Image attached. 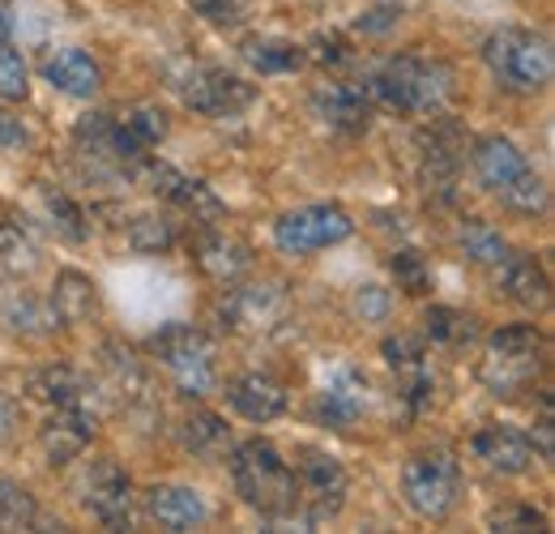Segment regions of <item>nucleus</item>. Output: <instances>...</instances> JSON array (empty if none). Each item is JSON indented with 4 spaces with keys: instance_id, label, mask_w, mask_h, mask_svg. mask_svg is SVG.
<instances>
[{
    "instance_id": "nucleus-1",
    "label": "nucleus",
    "mask_w": 555,
    "mask_h": 534,
    "mask_svg": "<svg viewBox=\"0 0 555 534\" xmlns=\"http://www.w3.org/2000/svg\"><path fill=\"white\" fill-rule=\"evenodd\" d=\"M453 68L431 56H389L385 65L367 73V99L389 107V112H406V116H440L453 103Z\"/></svg>"
},
{
    "instance_id": "nucleus-2",
    "label": "nucleus",
    "mask_w": 555,
    "mask_h": 534,
    "mask_svg": "<svg viewBox=\"0 0 555 534\" xmlns=\"http://www.w3.org/2000/svg\"><path fill=\"white\" fill-rule=\"evenodd\" d=\"M231 479L248 509L261 518H299V479L274 441H244L231 449Z\"/></svg>"
},
{
    "instance_id": "nucleus-3",
    "label": "nucleus",
    "mask_w": 555,
    "mask_h": 534,
    "mask_svg": "<svg viewBox=\"0 0 555 534\" xmlns=\"http://www.w3.org/2000/svg\"><path fill=\"white\" fill-rule=\"evenodd\" d=\"M547 342L534 326H500L495 334H487L483 364H479V381L491 398H521L547 368Z\"/></svg>"
},
{
    "instance_id": "nucleus-4",
    "label": "nucleus",
    "mask_w": 555,
    "mask_h": 534,
    "mask_svg": "<svg viewBox=\"0 0 555 534\" xmlns=\"http://www.w3.org/2000/svg\"><path fill=\"white\" fill-rule=\"evenodd\" d=\"M483 65L491 68V77L504 90H513V94H539V90L552 86V73H555L552 39L543 30L504 26V30L487 35Z\"/></svg>"
},
{
    "instance_id": "nucleus-5",
    "label": "nucleus",
    "mask_w": 555,
    "mask_h": 534,
    "mask_svg": "<svg viewBox=\"0 0 555 534\" xmlns=\"http://www.w3.org/2000/svg\"><path fill=\"white\" fill-rule=\"evenodd\" d=\"M150 355L171 372L176 390L189 398H206L218 381V351L197 326H167L150 338Z\"/></svg>"
},
{
    "instance_id": "nucleus-6",
    "label": "nucleus",
    "mask_w": 555,
    "mask_h": 534,
    "mask_svg": "<svg viewBox=\"0 0 555 534\" xmlns=\"http://www.w3.org/2000/svg\"><path fill=\"white\" fill-rule=\"evenodd\" d=\"M167 86L197 116H235L257 99V90L244 77L218 65H197V61H180L167 68Z\"/></svg>"
},
{
    "instance_id": "nucleus-7",
    "label": "nucleus",
    "mask_w": 555,
    "mask_h": 534,
    "mask_svg": "<svg viewBox=\"0 0 555 534\" xmlns=\"http://www.w3.org/2000/svg\"><path fill=\"white\" fill-rule=\"evenodd\" d=\"M295 479H299V518L308 526L334 522L347 505V467L321 445H295Z\"/></svg>"
},
{
    "instance_id": "nucleus-8",
    "label": "nucleus",
    "mask_w": 555,
    "mask_h": 534,
    "mask_svg": "<svg viewBox=\"0 0 555 534\" xmlns=\"http://www.w3.org/2000/svg\"><path fill=\"white\" fill-rule=\"evenodd\" d=\"M462 496V470L449 454H415L402 467V500L423 522H444L457 509Z\"/></svg>"
},
{
    "instance_id": "nucleus-9",
    "label": "nucleus",
    "mask_w": 555,
    "mask_h": 534,
    "mask_svg": "<svg viewBox=\"0 0 555 534\" xmlns=\"http://www.w3.org/2000/svg\"><path fill=\"white\" fill-rule=\"evenodd\" d=\"M350 231H354V218L338 201H317V205H299V209H286L274 223V244L291 257H308V253H321L330 244H343Z\"/></svg>"
},
{
    "instance_id": "nucleus-10",
    "label": "nucleus",
    "mask_w": 555,
    "mask_h": 534,
    "mask_svg": "<svg viewBox=\"0 0 555 534\" xmlns=\"http://www.w3.org/2000/svg\"><path fill=\"white\" fill-rule=\"evenodd\" d=\"M77 500L94 522H103L112 531H125L133 522V500L138 496H133V479L125 474V467L116 458H94L81 474V483H77Z\"/></svg>"
},
{
    "instance_id": "nucleus-11",
    "label": "nucleus",
    "mask_w": 555,
    "mask_h": 534,
    "mask_svg": "<svg viewBox=\"0 0 555 534\" xmlns=\"http://www.w3.org/2000/svg\"><path fill=\"white\" fill-rule=\"evenodd\" d=\"M133 176H138L154 198L171 201L176 209L193 214V223H218V218L227 214L222 198L209 189L206 180H193V176H184L180 167H171V163H163V158H150V154H145Z\"/></svg>"
},
{
    "instance_id": "nucleus-12",
    "label": "nucleus",
    "mask_w": 555,
    "mask_h": 534,
    "mask_svg": "<svg viewBox=\"0 0 555 534\" xmlns=\"http://www.w3.org/2000/svg\"><path fill=\"white\" fill-rule=\"evenodd\" d=\"M73 141H77V150H81L86 158L107 163V167L129 171V176L138 171V163L145 158V145L125 134V125H120L116 116H107V112L81 116V120L73 125Z\"/></svg>"
},
{
    "instance_id": "nucleus-13",
    "label": "nucleus",
    "mask_w": 555,
    "mask_h": 534,
    "mask_svg": "<svg viewBox=\"0 0 555 534\" xmlns=\"http://www.w3.org/2000/svg\"><path fill=\"white\" fill-rule=\"evenodd\" d=\"M141 513L163 531H197L209 522V505L197 487L184 483H154L138 496Z\"/></svg>"
},
{
    "instance_id": "nucleus-14",
    "label": "nucleus",
    "mask_w": 555,
    "mask_h": 534,
    "mask_svg": "<svg viewBox=\"0 0 555 534\" xmlns=\"http://www.w3.org/2000/svg\"><path fill=\"white\" fill-rule=\"evenodd\" d=\"M94 441V415L86 406H52L48 423L39 428V449L52 467L77 462Z\"/></svg>"
},
{
    "instance_id": "nucleus-15",
    "label": "nucleus",
    "mask_w": 555,
    "mask_h": 534,
    "mask_svg": "<svg viewBox=\"0 0 555 534\" xmlns=\"http://www.w3.org/2000/svg\"><path fill=\"white\" fill-rule=\"evenodd\" d=\"M286 313H291L286 295L278 287H270V282H261V287H235L222 300L227 330H274V326L286 321Z\"/></svg>"
},
{
    "instance_id": "nucleus-16",
    "label": "nucleus",
    "mask_w": 555,
    "mask_h": 534,
    "mask_svg": "<svg viewBox=\"0 0 555 534\" xmlns=\"http://www.w3.org/2000/svg\"><path fill=\"white\" fill-rule=\"evenodd\" d=\"M470 454L487 470H495V474H526V470L534 467V445L513 423H487V428H479L475 441H470Z\"/></svg>"
},
{
    "instance_id": "nucleus-17",
    "label": "nucleus",
    "mask_w": 555,
    "mask_h": 534,
    "mask_svg": "<svg viewBox=\"0 0 555 534\" xmlns=\"http://www.w3.org/2000/svg\"><path fill=\"white\" fill-rule=\"evenodd\" d=\"M457 167H462V141L457 129L440 125L431 134L418 137V180L427 193L436 198H453V185H457Z\"/></svg>"
},
{
    "instance_id": "nucleus-18",
    "label": "nucleus",
    "mask_w": 555,
    "mask_h": 534,
    "mask_svg": "<svg viewBox=\"0 0 555 534\" xmlns=\"http://www.w3.org/2000/svg\"><path fill=\"white\" fill-rule=\"evenodd\" d=\"M227 406L240 419H248V423H270L278 415H286L291 394H286V385L274 381L270 372H244V377H231L227 381Z\"/></svg>"
},
{
    "instance_id": "nucleus-19",
    "label": "nucleus",
    "mask_w": 555,
    "mask_h": 534,
    "mask_svg": "<svg viewBox=\"0 0 555 534\" xmlns=\"http://www.w3.org/2000/svg\"><path fill=\"white\" fill-rule=\"evenodd\" d=\"M312 112L321 125L338 129V134H363L372 125V99L367 90L347 86V81H325L312 90Z\"/></svg>"
},
{
    "instance_id": "nucleus-20",
    "label": "nucleus",
    "mask_w": 555,
    "mask_h": 534,
    "mask_svg": "<svg viewBox=\"0 0 555 534\" xmlns=\"http://www.w3.org/2000/svg\"><path fill=\"white\" fill-rule=\"evenodd\" d=\"M491 274H495V287L504 291V300H513L521 308H534V313L547 308L552 282H547V269L539 266L534 253H508Z\"/></svg>"
},
{
    "instance_id": "nucleus-21",
    "label": "nucleus",
    "mask_w": 555,
    "mask_h": 534,
    "mask_svg": "<svg viewBox=\"0 0 555 534\" xmlns=\"http://www.w3.org/2000/svg\"><path fill=\"white\" fill-rule=\"evenodd\" d=\"M193 262L214 282H235V278H244L253 269V249L240 236L209 227V231L197 236V244H193Z\"/></svg>"
},
{
    "instance_id": "nucleus-22",
    "label": "nucleus",
    "mask_w": 555,
    "mask_h": 534,
    "mask_svg": "<svg viewBox=\"0 0 555 534\" xmlns=\"http://www.w3.org/2000/svg\"><path fill=\"white\" fill-rule=\"evenodd\" d=\"M470 163H475V171H479L483 189H491L495 198H500L508 185H517V180L530 171V158L521 154V145H517V141H508V137H500V134L479 137V141H475Z\"/></svg>"
},
{
    "instance_id": "nucleus-23",
    "label": "nucleus",
    "mask_w": 555,
    "mask_h": 534,
    "mask_svg": "<svg viewBox=\"0 0 555 534\" xmlns=\"http://www.w3.org/2000/svg\"><path fill=\"white\" fill-rule=\"evenodd\" d=\"M363 406H367V381L350 368H338L312 402V419L325 428H350L363 415Z\"/></svg>"
},
{
    "instance_id": "nucleus-24",
    "label": "nucleus",
    "mask_w": 555,
    "mask_h": 534,
    "mask_svg": "<svg viewBox=\"0 0 555 534\" xmlns=\"http://www.w3.org/2000/svg\"><path fill=\"white\" fill-rule=\"evenodd\" d=\"M52 313L61 317V326H86L103 313V300H99V287L94 278H86L81 269H61L56 282H52V295H48Z\"/></svg>"
},
{
    "instance_id": "nucleus-25",
    "label": "nucleus",
    "mask_w": 555,
    "mask_h": 534,
    "mask_svg": "<svg viewBox=\"0 0 555 534\" xmlns=\"http://www.w3.org/2000/svg\"><path fill=\"white\" fill-rule=\"evenodd\" d=\"M43 77L61 90V94H73V99H90L103 90V68L90 52L81 48H61L43 61Z\"/></svg>"
},
{
    "instance_id": "nucleus-26",
    "label": "nucleus",
    "mask_w": 555,
    "mask_h": 534,
    "mask_svg": "<svg viewBox=\"0 0 555 534\" xmlns=\"http://www.w3.org/2000/svg\"><path fill=\"white\" fill-rule=\"evenodd\" d=\"M99 364H103V381H107V390L125 402V406H138V402H145V394H150V381H145V368H141V359L129 351V346L107 342V346L99 351Z\"/></svg>"
},
{
    "instance_id": "nucleus-27",
    "label": "nucleus",
    "mask_w": 555,
    "mask_h": 534,
    "mask_svg": "<svg viewBox=\"0 0 555 534\" xmlns=\"http://www.w3.org/2000/svg\"><path fill=\"white\" fill-rule=\"evenodd\" d=\"M180 445H184V454H193V458H202V462H218L227 449H231V432H227V419L222 415H214L206 406H197V410H189L184 419H180Z\"/></svg>"
},
{
    "instance_id": "nucleus-28",
    "label": "nucleus",
    "mask_w": 555,
    "mask_h": 534,
    "mask_svg": "<svg viewBox=\"0 0 555 534\" xmlns=\"http://www.w3.org/2000/svg\"><path fill=\"white\" fill-rule=\"evenodd\" d=\"M240 61L257 68V73H266V77H274V73H299L308 65V52L291 39H278V35H248L240 43Z\"/></svg>"
},
{
    "instance_id": "nucleus-29",
    "label": "nucleus",
    "mask_w": 555,
    "mask_h": 534,
    "mask_svg": "<svg viewBox=\"0 0 555 534\" xmlns=\"http://www.w3.org/2000/svg\"><path fill=\"white\" fill-rule=\"evenodd\" d=\"M0 321L22 338H48L61 326V317L52 313V304L39 300V295H30V291H9L4 304H0Z\"/></svg>"
},
{
    "instance_id": "nucleus-30",
    "label": "nucleus",
    "mask_w": 555,
    "mask_h": 534,
    "mask_svg": "<svg viewBox=\"0 0 555 534\" xmlns=\"http://www.w3.org/2000/svg\"><path fill=\"white\" fill-rule=\"evenodd\" d=\"M385 359H389V368L398 372L406 398L427 402V394H431V372H427V364H423L418 342H411V338H389V342H385Z\"/></svg>"
},
{
    "instance_id": "nucleus-31",
    "label": "nucleus",
    "mask_w": 555,
    "mask_h": 534,
    "mask_svg": "<svg viewBox=\"0 0 555 534\" xmlns=\"http://www.w3.org/2000/svg\"><path fill=\"white\" fill-rule=\"evenodd\" d=\"M26 394L48 406H81L86 402V381L65 368V364H52V368H39L26 377Z\"/></svg>"
},
{
    "instance_id": "nucleus-32",
    "label": "nucleus",
    "mask_w": 555,
    "mask_h": 534,
    "mask_svg": "<svg viewBox=\"0 0 555 534\" xmlns=\"http://www.w3.org/2000/svg\"><path fill=\"white\" fill-rule=\"evenodd\" d=\"M35 266H39L35 240L22 231L17 218H9L0 209V278H26V274H35Z\"/></svg>"
},
{
    "instance_id": "nucleus-33",
    "label": "nucleus",
    "mask_w": 555,
    "mask_h": 534,
    "mask_svg": "<svg viewBox=\"0 0 555 534\" xmlns=\"http://www.w3.org/2000/svg\"><path fill=\"white\" fill-rule=\"evenodd\" d=\"M457 244H462V253H466V262L479 269H495L513 249H508V240L495 231V227H487L479 218H466V227H462V236H457Z\"/></svg>"
},
{
    "instance_id": "nucleus-34",
    "label": "nucleus",
    "mask_w": 555,
    "mask_h": 534,
    "mask_svg": "<svg viewBox=\"0 0 555 534\" xmlns=\"http://www.w3.org/2000/svg\"><path fill=\"white\" fill-rule=\"evenodd\" d=\"M423 330H427L431 342L462 351V346H470V342L479 338V321H475V317H466V313H457V308L436 304V308H427V313H423Z\"/></svg>"
},
{
    "instance_id": "nucleus-35",
    "label": "nucleus",
    "mask_w": 555,
    "mask_h": 534,
    "mask_svg": "<svg viewBox=\"0 0 555 534\" xmlns=\"http://www.w3.org/2000/svg\"><path fill=\"white\" fill-rule=\"evenodd\" d=\"M176 240H180V223H176L171 214H138V218L129 223V249H133V253L154 257V253L176 249Z\"/></svg>"
},
{
    "instance_id": "nucleus-36",
    "label": "nucleus",
    "mask_w": 555,
    "mask_h": 534,
    "mask_svg": "<svg viewBox=\"0 0 555 534\" xmlns=\"http://www.w3.org/2000/svg\"><path fill=\"white\" fill-rule=\"evenodd\" d=\"M120 125H125V134L141 141L145 150L150 145H158L163 137L171 134V120H167V112L158 107V103H129V107H120V116H116Z\"/></svg>"
},
{
    "instance_id": "nucleus-37",
    "label": "nucleus",
    "mask_w": 555,
    "mask_h": 534,
    "mask_svg": "<svg viewBox=\"0 0 555 534\" xmlns=\"http://www.w3.org/2000/svg\"><path fill=\"white\" fill-rule=\"evenodd\" d=\"M35 522H39L35 496L22 483H13V479L0 474V531H30Z\"/></svg>"
},
{
    "instance_id": "nucleus-38",
    "label": "nucleus",
    "mask_w": 555,
    "mask_h": 534,
    "mask_svg": "<svg viewBox=\"0 0 555 534\" xmlns=\"http://www.w3.org/2000/svg\"><path fill=\"white\" fill-rule=\"evenodd\" d=\"M43 209H48V218H52V227L69 240V244H81L86 236H90V223H86V209L69 198V193H61V189H43Z\"/></svg>"
},
{
    "instance_id": "nucleus-39",
    "label": "nucleus",
    "mask_w": 555,
    "mask_h": 534,
    "mask_svg": "<svg viewBox=\"0 0 555 534\" xmlns=\"http://www.w3.org/2000/svg\"><path fill=\"white\" fill-rule=\"evenodd\" d=\"M547 201H552V193H547V180L530 167L517 185H508L504 193H500V205H508L513 214H547Z\"/></svg>"
},
{
    "instance_id": "nucleus-40",
    "label": "nucleus",
    "mask_w": 555,
    "mask_h": 534,
    "mask_svg": "<svg viewBox=\"0 0 555 534\" xmlns=\"http://www.w3.org/2000/svg\"><path fill=\"white\" fill-rule=\"evenodd\" d=\"M304 52H308V61H317L321 68H343L354 61V48H350V39L343 30H317Z\"/></svg>"
},
{
    "instance_id": "nucleus-41",
    "label": "nucleus",
    "mask_w": 555,
    "mask_h": 534,
    "mask_svg": "<svg viewBox=\"0 0 555 534\" xmlns=\"http://www.w3.org/2000/svg\"><path fill=\"white\" fill-rule=\"evenodd\" d=\"M189 9L218 30H235L253 17V0H189Z\"/></svg>"
},
{
    "instance_id": "nucleus-42",
    "label": "nucleus",
    "mask_w": 555,
    "mask_h": 534,
    "mask_svg": "<svg viewBox=\"0 0 555 534\" xmlns=\"http://www.w3.org/2000/svg\"><path fill=\"white\" fill-rule=\"evenodd\" d=\"M30 94V73L22 52H13L9 43H0V99L4 103H22Z\"/></svg>"
},
{
    "instance_id": "nucleus-43",
    "label": "nucleus",
    "mask_w": 555,
    "mask_h": 534,
    "mask_svg": "<svg viewBox=\"0 0 555 534\" xmlns=\"http://www.w3.org/2000/svg\"><path fill=\"white\" fill-rule=\"evenodd\" d=\"M389 269H393L398 287H402L406 295H427V291H431V269H427V262L418 257L415 249L393 253V257H389Z\"/></svg>"
},
{
    "instance_id": "nucleus-44",
    "label": "nucleus",
    "mask_w": 555,
    "mask_h": 534,
    "mask_svg": "<svg viewBox=\"0 0 555 534\" xmlns=\"http://www.w3.org/2000/svg\"><path fill=\"white\" fill-rule=\"evenodd\" d=\"M402 13H406V9H402L398 0H376V4H367V9L354 17V30H359V35H372V39H380V35L398 30Z\"/></svg>"
},
{
    "instance_id": "nucleus-45",
    "label": "nucleus",
    "mask_w": 555,
    "mask_h": 534,
    "mask_svg": "<svg viewBox=\"0 0 555 534\" xmlns=\"http://www.w3.org/2000/svg\"><path fill=\"white\" fill-rule=\"evenodd\" d=\"M491 531H547V513H539L534 505H504L487 513Z\"/></svg>"
},
{
    "instance_id": "nucleus-46",
    "label": "nucleus",
    "mask_w": 555,
    "mask_h": 534,
    "mask_svg": "<svg viewBox=\"0 0 555 534\" xmlns=\"http://www.w3.org/2000/svg\"><path fill=\"white\" fill-rule=\"evenodd\" d=\"M354 313H359L363 321H385V317H389V291H385V287H363V291L354 295Z\"/></svg>"
},
{
    "instance_id": "nucleus-47",
    "label": "nucleus",
    "mask_w": 555,
    "mask_h": 534,
    "mask_svg": "<svg viewBox=\"0 0 555 534\" xmlns=\"http://www.w3.org/2000/svg\"><path fill=\"white\" fill-rule=\"evenodd\" d=\"M530 445H534V458H543V462H552V458H555L552 398H543V419H539V428H534V436H530Z\"/></svg>"
},
{
    "instance_id": "nucleus-48",
    "label": "nucleus",
    "mask_w": 555,
    "mask_h": 534,
    "mask_svg": "<svg viewBox=\"0 0 555 534\" xmlns=\"http://www.w3.org/2000/svg\"><path fill=\"white\" fill-rule=\"evenodd\" d=\"M17 145H30V134H26V125L0 112V150H17Z\"/></svg>"
},
{
    "instance_id": "nucleus-49",
    "label": "nucleus",
    "mask_w": 555,
    "mask_h": 534,
    "mask_svg": "<svg viewBox=\"0 0 555 534\" xmlns=\"http://www.w3.org/2000/svg\"><path fill=\"white\" fill-rule=\"evenodd\" d=\"M17 419H22L17 402L9 398V394H0V445H4V441H13V432H17Z\"/></svg>"
},
{
    "instance_id": "nucleus-50",
    "label": "nucleus",
    "mask_w": 555,
    "mask_h": 534,
    "mask_svg": "<svg viewBox=\"0 0 555 534\" xmlns=\"http://www.w3.org/2000/svg\"><path fill=\"white\" fill-rule=\"evenodd\" d=\"M9 30H13V22H9V9L0 0V43H9Z\"/></svg>"
}]
</instances>
